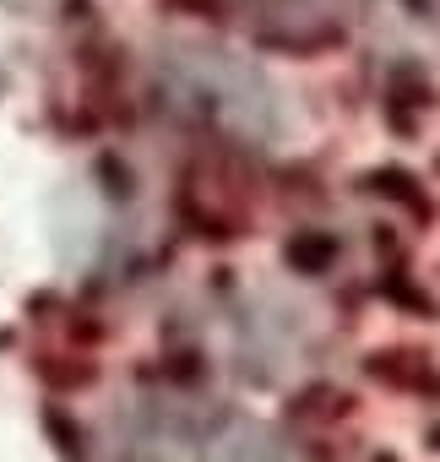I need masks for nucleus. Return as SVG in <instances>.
I'll list each match as a JSON object with an SVG mask.
<instances>
[{"label":"nucleus","instance_id":"2","mask_svg":"<svg viewBox=\"0 0 440 462\" xmlns=\"http://www.w3.org/2000/svg\"><path fill=\"white\" fill-rule=\"evenodd\" d=\"M152 82L163 88L174 115H185L206 131H224L240 142L278 131V93L261 82L256 66L224 55V50H196V44L163 50L152 60Z\"/></svg>","mask_w":440,"mask_h":462},{"label":"nucleus","instance_id":"1","mask_svg":"<svg viewBox=\"0 0 440 462\" xmlns=\"http://www.w3.org/2000/svg\"><path fill=\"white\" fill-rule=\"evenodd\" d=\"M98 446L104 462H283L278 440L251 419L169 392L115 408Z\"/></svg>","mask_w":440,"mask_h":462}]
</instances>
